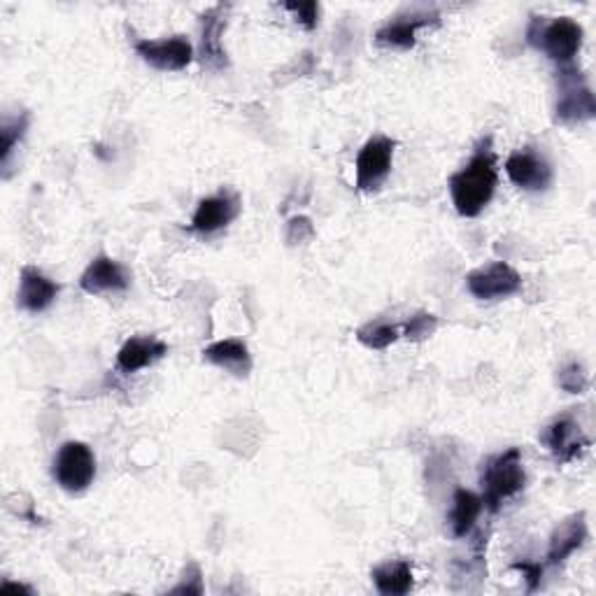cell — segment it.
Listing matches in <instances>:
<instances>
[{
    "label": "cell",
    "instance_id": "cell-1",
    "mask_svg": "<svg viewBox=\"0 0 596 596\" xmlns=\"http://www.w3.org/2000/svg\"><path fill=\"white\" fill-rule=\"evenodd\" d=\"M496 187H499L496 156L490 148V140H487L484 144H480L471 161H468L459 173L449 177V196H453L455 210L461 217L474 220V217H478L492 203Z\"/></svg>",
    "mask_w": 596,
    "mask_h": 596
},
{
    "label": "cell",
    "instance_id": "cell-2",
    "mask_svg": "<svg viewBox=\"0 0 596 596\" xmlns=\"http://www.w3.org/2000/svg\"><path fill=\"white\" fill-rule=\"evenodd\" d=\"M527 484L525 466H522V453L517 447L505 449V453L490 457L482 464L480 487H482V505L490 513H499L501 505L517 496Z\"/></svg>",
    "mask_w": 596,
    "mask_h": 596
},
{
    "label": "cell",
    "instance_id": "cell-3",
    "mask_svg": "<svg viewBox=\"0 0 596 596\" xmlns=\"http://www.w3.org/2000/svg\"><path fill=\"white\" fill-rule=\"evenodd\" d=\"M527 38L536 49L546 51L554 63L571 66L573 59L577 57V51L583 47L585 31L575 20H571V16H559V20H552L550 24L534 16L527 31Z\"/></svg>",
    "mask_w": 596,
    "mask_h": 596
},
{
    "label": "cell",
    "instance_id": "cell-4",
    "mask_svg": "<svg viewBox=\"0 0 596 596\" xmlns=\"http://www.w3.org/2000/svg\"><path fill=\"white\" fill-rule=\"evenodd\" d=\"M51 478L66 492H84L96 480V457L82 441H68L59 447L51 464Z\"/></svg>",
    "mask_w": 596,
    "mask_h": 596
},
{
    "label": "cell",
    "instance_id": "cell-5",
    "mask_svg": "<svg viewBox=\"0 0 596 596\" xmlns=\"http://www.w3.org/2000/svg\"><path fill=\"white\" fill-rule=\"evenodd\" d=\"M559 80V96L554 105V119L562 124H575V121H587L596 115V101L592 89L587 86L583 72L577 70L573 63L562 66L557 72Z\"/></svg>",
    "mask_w": 596,
    "mask_h": 596
},
{
    "label": "cell",
    "instance_id": "cell-6",
    "mask_svg": "<svg viewBox=\"0 0 596 596\" xmlns=\"http://www.w3.org/2000/svg\"><path fill=\"white\" fill-rule=\"evenodd\" d=\"M396 140L387 136H373L357 154V189L359 191H375L385 185V179L392 173Z\"/></svg>",
    "mask_w": 596,
    "mask_h": 596
},
{
    "label": "cell",
    "instance_id": "cell-7",
    "mask_svg": "<svg viewBox=\"0 0 596 596\" xmlns=\"http://www.w3.org/2000/svg\"><path fill=\"white\" fill-rule=\"evenodd\" d=\"M133 49L144 63L161 72H179L194 61V47L185 35H173L164 40L133 38Z\"/></svg>",
    "mask_w": 596,
    "mask_h": 596
},
{
    "label": "cell",
    "instance_id": "cell-8",
    "mask_svg": "<svg viewBox=\"0 0 596 596\" xmlns=\"http://www.w3.org/2000/svg\"><path fill=\"white\" fill-rule=\"evenodd\" d=\"M466 287L468 292L480 301H501V299L515 296L519 292L522 276L511 264L494 261L490 266L474 270V273H468Z\"/></svg>",
    "mask_w": 596,
    "mask_h": 596
},
{
    "label": "cell",
    "instance_id": "cell-9",
    "mask_svg": "<svg viewBox=\"0 0 596 596\" xmlns=\"http://www.w3.org/2000/svg\"><path fill=\"white\" fill-rule=\"evenodd\" d=\"M441 24V12L436 10H414L394 16L381 31L375 33V45L385 49L408 51L418 45V33L429 26Z\"/></svg>",
    "mask_w": 596,
    "mask_h": 596
},
{
    "label": "cell",
    "instance_id": "cell-10",
    "mask_svg": "<svg viewBox=\"0 0 596 596\" xmlns=\"http://www.w3.org/2000/svg\"><path fill=\"white\" fill-rule=\"evenodd\" d=\"M505 175L515 187L525 191H546L554 179L548 159L534 150L513 152L505 161Z\"/></svg>",
    "mask_w": 596,
    "mask_h": 596
},
{
    "label": "cell",
    "instance_id": "cell-11",
    "mask_svg": "<svg viewBox=\"0 0 596 596\" xmlns=\"http://www.w3.org/2000/svg\"><path fill=\"white\" fill-rule=\"evenodd\" d=\"M80 287H82V292L92 294V296L121 294L131 287V276H129V270H126L117 259L107 257V255H98L96 259H92V264L84 268V273L80 278Z\"/></svg>",
    "mask_w": 596,
    "mask_h": 596
},
{
    "label": "cell",
    "instance_id": "cell-12",
    "mask_svg": "<svg viewBox=\"0 0 596 596\" xmlns=\"http://www.w3.org/2000/svg\"><path fill=\"white\" fill-rule=\"evenodd\" d=\"M241 212V198L233 191H220L214 196L203 198L198 203L194 217H191V231L194 233H217L226 229Z\"/></svg>",
    "mask_w": 596,
    "mask_h": 596
},
{
    "label": "cell",
    "instance_id": "cell-13",
    "mask_svg": "<svg viewBox=\"0 0 596 596\" xmlns=\"http://www.w3.org/2000/svg\"><path fill=\"white\" fill-rule=\"evenodd\" d=\"M61 294V284L47 278L40 268L35 266H24L22 276H20V292H16V305L24 313L38 315L45 313L49 305L57 301Z\"/></svg>",
    "mask_w": 596,
    "mask_h": 596
},
{
    "label": "cell",
    "instance_id": "cell-14",
    "mask_svg": "<svg viewBox=\"0 0 596 596\" xmlns=\"http://www.w3.org/2000/svg\"><path fill=\"white\" fill-rule=\"evenodd\" d=\"M544 443L548 445L550 453L559 464H569L575 457H581L585 449L592 445V441L585 436L581 424H577L571 414L557 418L552 424L546 426Z\"/></svg>",
    "mask_w": 596,
    "mask_h": 596
},
{
    "label": "cell",
    "instance_id": "cell-15",
    "mask_svg": "<svg viewBox=\"0 0 596 596\" xmlns=\"http://www.w3.org/2000/svg\"><path fill=\"white\" fill-rule=\"evenodd\" d=\"M231 5H214L201 14V59L212 70H224L229 66L222 35L226 28V12Z\"/></svg>",
    "mask_w": 596,
    "mask_h": 596
},
{
    "label": "cell",
    "instance_id": "cell-16",
    "mask_svg": "<svg viewBox=\"0 0 596 596\" xmlns=\"http://www.w3.org/2000/svg\"><path fill=\"white\" fill-rule=\"evenodd\" d=\"M589 531H587V517L585 513H575L569 519L559 522V527L550 536V546L546 554V566H559L566 559L585 546Z\"/></svg>",
    "mask_w": 596,
    "mask_h": 596
},
{
    "label": "cell",
    "instance_id": "cell-17",
    "mask_svg": "<svg viewBox=\"0 0 596 596\" xmlns=\"http://www.w3.org/2000/svg\"><path fill=\"white\" fill-rule=\"evenodd\" d=\"M168 354V346L154 336H133L117 352V369L124 373H138L156 364Z\"/></svg>",
    "mask_w": 596,
    "mask_h": 596
},
{
    "label": "cell",
    "instance_id": "cell-18",
    "mask_svg": "<svg viewBox=\"0 0 596 596\" xmlns=\"http://www.w3.org/2000/svg\"><path fill=\"white\" fill-rule=\"evenodd\" d=\"M201 354L208 364L222 369L236 377H247L252 373V354L241 338L217 340V342H212V346H208Z\"/></svg>",
    "mask_w": 596,
    "mask_h": 596
},
{
    "label": "cell",
    "instance_id": "cell-19",
    "mask_svg": "<svg viewBox=\"0 0 596 596\" xmlns=\"http://www.w3.org/2000/svg\"><path fill=\"white\" fill-rule=\"evenodd\" d=\"M371 581L383 596H404L412 589L414 575L410 562H406V559H392V562L377 564L371 571Z\"/></svg>",
    "mask_w": 596,
    "mask_h": 596
},
{
    "label": "cell",
    "instance_id": "cell-20",
    "mask_svg": "<svg viewBox=\"0 0 596 596\" xmlns=\"http://www.w3.org/2000/svg\"><path fill=\"white\" fill-rule=\"evenodd\" d=\"M482 496L471 490H457L453 499V511H449V529L455 538H466L478 525L482 513Z\"/></svg>",
    "mask_w": 596,
    "mask_h": 596
},
{
    "label": "cell",
    "instance_id": "cell-21",
    "mask_svg": "<svg viewBox=\"0 0 596 596\" xmlns=\"http://www.w3.org/2000/svg\"><path fill=\"white\" fill-rule=\"evenodd\" d=\"M401 336H404L401 324H392V322H383V319L369 322V324H364V327L357 329V340L369 350H387Z\"/></svg>",
    "mask_w": 596,
    "mask_h": 596
},
{
    "label": "cell",
    "instance_id": "cell-22",
    "mask_svg": "<svg viewBox=\"0 0 596 596\" xmlns=\"http://www.w3.org/2000/svg\"><path fill=\"white\" fill-rule=\"evenodd\" d=\"M28 129V115L22 113L20 117L14 119H5L3 121V129H0V138H3V150H0V161H3V166L8 168L10 166V159H12V152L16 150V144H20V140L24 138Z\"/></svg>",
    "mask_w": 596,
    "mask_h": 596
},
{
    "label": "cell",
    "instance_id": "cell-23",
    "mask_svg": "<svg viewBox=\"0 0 596 596\" xmlns=\"http://www.w3.org/2000/svg\"><path fill=\"white\" fill-rule=\"evenodd\" d=\"M557 385L569 394H585L589 389V373L581 361H569L566 366L559 369Z\"/></svg>",
    "mask_w": 596,
    "mask_h": 596
},
{
    "label": "cell",
    "instance_id": "cell-24",
    "mask_svg": "<svg viewBox=\"0 0 596 596\" xmlns=\"http://www.w3.org/2000/svg\"><path fill=\"white\" fill-rule=\"evenodd\" d=\"M439 329V317L436 315H431V313H418V315H412L404 327V336L412 342H422L426 338H431L433 334H436Z\"/></svg>",
    "mask_w": 596,
    "mask_h": 596
},
{
    "label": "cell",
    "instance_id": "cell-25",
    "mask_svg": "<svg viewBox=\"0 0 596 596\" xmlns=\"http://www.w3.org/2000/svg\"><path fill=\"white\" fill-rule=\"evenodd\" d=\"M171 594H203V573L196 562H189L183 571V577L175 587H171Z\"/></svg>",
    "mask_w": 596,
    "mask_h": 596
},
{
    "label": "cell",
    "instance_id": "cell-26",
    "mask_svg": "<svg viewBox=\"0 0 596 596\" xmlns=\"http://www.w3.org/2000/svg\"><path fill=\"white\" fill-rule=\"evenodd\" d=\"M315 236V226L308 217H292L287 224V243L296 245Z\"/></svg>",
    "mask_w": 596,
    "mask_h": 596
},
{
    "label": "cell",
    "instance_id": "cell-27",
    "mask_svg": "<svg viewBox=\"0 0 596 596\" xmlns=\"http://www.w3.org/2000/svg\"><path fill=\"white\" fill-rule=\"evenodd\" d=\"M284 10L292 12L303 28L313 31L319 24V5L317 3H287Z\"/></svg>",
    "mask_w": 596,
    "mask_h": 596
},
{
    "label": "cell",
    "instance_id": "cell-28",
    "mask_svg": "<svg viewBox=\"0 0 596 596\" xmlns=\"http://www.w3.org/2000/svg\"><path fill=\"white\" fill-rule=\"evenodd\" d=\"M515 571H519L522 575L527 577V585H529V592H536L540 587V581H544V571L546 566L544 564H529V562H517L513 564Z\"/></svg>",
    "mask_w": 596,
    "mask_h": 596
},
{
    "label": "cell",
    "instance_id": "cell-29",
    "mask_svg": "<svg viewBox=\"0 0 596 596\" xmlns=\"http://www.w3.org/2000/svg\"><path fill=\"white\" fill-rule=\"evenodd\" d=\"M3 592H24V594H33V589L28 585H22V583H10L5 581L3 583Z\"/></svg>",
    "mask_w": 596,
    "mask_h": 596
}]
</instances>
